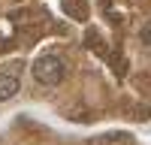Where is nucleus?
Segmentation results:
<instances>
[{
  "label": "nucleus",
  "mask_w": 151,
  "mask_h": 145,
  "mask_svg": "<svg viewBox=\"0 0 151 145\" xmlns=\"http://www.w3.org/2000/svg\"><path fill=\"white\" fill-rule=\"evenodd\" d=\"M18 88H21V82H18L15 72H0V103L12 100L18 94Z\"/></svg>",
  "instance_id": "2"
},
{
  "label": "nucleus",
  "mask_w": 151,
  "mask_h": 145,
  "mask_svg": "<svg viewBox=\"0 0 151 145\" xmlns=\"http://www.w3.org/2000/svg\"><path fill=\"white\" fill-rule=\"evenodd\" d=\"M67 76V67L64 60H60L58 55H42L33 60V79L40 85H48V88H55V85H60Z\"/></svg>",
  "instance_id": "1"
}]
</instances>
